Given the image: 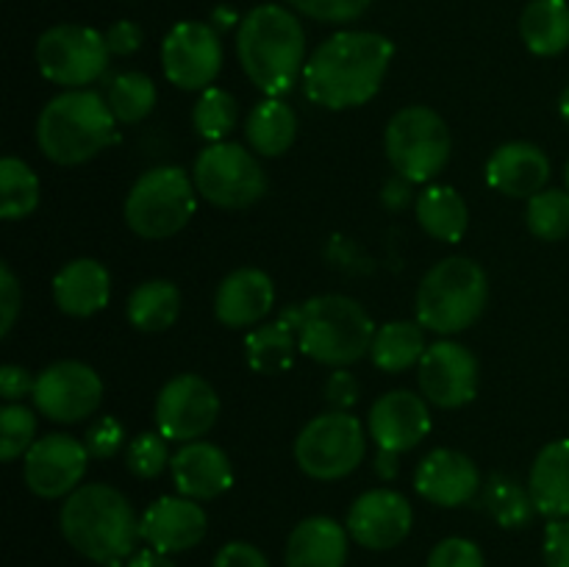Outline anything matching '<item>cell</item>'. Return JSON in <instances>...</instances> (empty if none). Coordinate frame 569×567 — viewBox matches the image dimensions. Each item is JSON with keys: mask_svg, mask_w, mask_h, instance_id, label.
I'll use <instances>...</instances> for the list:
<instances>
[{"mask_svg": "<svg viewBox=\"0 0 569 567\" xmlns=\"http://www.w3.org/2000/svg\"><path fill=\"white\" fill-rule=\"evenodd\" d=\"M211 567H270L264 550L256 548L253 543H244V539H233V543L222 545L214 556V565Z\"/></svg>", "mask_w": 569, "mask_h": 567, "instance_id": "44", "label": "cell"}, {"mask_svg": "<svg viewBox=\"0 0 569 567\" xmlns=\"http://www.w3.org/2000/svg\"><path fill=\"white\" fill-rule=\"evenodd\" d=\"M172 481L178 495L192 500H214L233 484L231 459L214 442H183L170 459Z\"/></svg>", "mask_w": 569, "mask_h": 567, "instance_id": "21", "label": "cell"}, {"mask_svg": "<svg viewBox=\"0 0 569 567\" xmlns=\"http://www.w3.org/2000/svg\"><path fill=\"white\" fill-rule=\"evenodd\" d=\"M198 206V187L181 167H153L133 181L126 222L142 239H167L187 228Z\"/></svg>", "mask_w": 569, "mask_h": 567, "instance_id": "7", "label": "cell"}, {"mask_svg": "<svg viewBox=\"0 0 569 567\" xmlns=\"http://www.w3.org/2000/svg\"><path fill=\"white\" fill-rule=\"evenodd\" d=\"M181 315V292L167 278L139 284L126 306V317L137 331L159 334L167 331Z\"/></svg>", "mask_w": 569, "mask_h": 567, "instance_id": "30", "label": "cell"}, {"mask_svg": "<svg viewBox=\"0 0 569 567\" xmlns=\"http://www.w3.org/2000/svg\"><path fill=\"white\" fill-rule=\"evenodd\" d=\"M295 350H300L298 337L281 317L276 322L256 326L244 337V359H248L250 370L261 372V376H276V372L289 370L295 361Z\"/></svg>", "mask_w": 569, "mask_h": 567, "instance_id": "32", "label": "cell"}, {"mask_svg": "<svg viewBox=\"0 0 569 567\" xmlns=\"http://www.w3.org/2000/svg\"><path fill=\"white\" fill-rule=\"evenodd\" d=\"M565 181H567V192H569V161H567V170H565Z\"/></svg>", "mask_w": 569, "mask_h": 567, "instance_id": "53", "label": "cell"}, {"mask_svg": "<svg viewBox=\"0 0 569 567\" xmlns=\"http://www.w3.org/2000/svg\"><path fill=\"white\" fill-rule=\"evenodd\" d=\"M400 454H389V450H378L376 456V472L381 478H387V481H392L395 476H398V459Z\"/></svg>", "mask_w": 569, "mask_h": 567, "instance_id": "51", "label": "cell"}, {"mask_svg": "<svg viewBox=\"0 0 569 567\" xmlns=\"http://www.w3.org/2000/svg\"><path fill=\"white\" fill-rule=\"evenodd\" d=\"M326 400L331 409L348 411L359 400V381L353 378V372L337 367L326 381Z\"/></svg>", "mask_w": 569, "mask_h": 567, "instance_id": "45", "label": "cell"}, {"mask_svg": "<svg viewBox=\"0 0 569 567\" xmlns=\"http://www.w3.org/2000/svg\"><path fill=\"white\" fill-rule=\"evenodd\" d=\"M111 276L98 259H72L56 272L53 300L64 315L92 317L109 306Z\"/></svg>", "mask_w": 569, "mask_h": 567, "instance_id": "24", "label": "cell"}, {"mask_svg": "<svg viewBox=\"0 0 569 567\" xmlns=\"http://www.w3.org/2000/svg\"><path fill=\"white\" fill-rule=\"evenodd\" d=\"M298 337L300 354L328 367H348L370 354L376 326L359 300L348 295H315L281 311Z\"/></svg>", "mask_w": 569, "mask_h": 567, "instance_id": "4", "label": "cell"}, {"mask_svg": "<svg viewBox=\"0 0 569 567\" xmlns=\"http://www.w3.org/2000/svg\"><path fill=\"white\" fill-rule=\"evenodd\" d=\"M114 111L94 89L56 94L37 120V145L56 165H83L114 142Z\"/></svg>", "mask_w": 569, "mask_h": 567, "instance_id": "5", "label": "cell"}, {"mask_svg": "<svg viewBox=\"0 0 569 567\" xmlns=\"http://www.w3.org/2000/svg\"><path fill=\"white\" fill-rule=\"evenodd\" d=\"M372 0H289L295 11L311 17L317 22H353L370 9Z\"/></svg>", "mask_w": 569, "mask_h": 567, "instance_id": "40", "label": "cell"}, {"mask_svg": "<svg viewBox=\"0 0 569 567\" xmlns=\"http://www.w3.org/2000/svg\"><path fill=\"white\" fill-rule=\"evenodd\" d=\"M192 181L200 198L220 209H248L267 192L259 159L239 142H214L200 150Z\"/></svg>", "mask_w": 569, "mask_h": 567, "instance_id": "10", "label": "cell"}, {"mask_svg": "<svg viewBox=\"0 0 569 567\" xmlns=\"http://www.w3.org/2000/svg\"><path fill=\"white\" fill-rule=\"evenodd\" d=\"M209 517H206L200 500L183 498V495H164L153 500L139 517V534L148 548L161 554H183L194 545L203 543Z\"/></svg>", "mask_w": 569, "mask_h": 567, "instance_id": "19", "label": "cell"}, {"mask_svg": "<svg viewBox=\"0 0 569 567\" xmlns=\"http://www.w3.org/2000/svg\"><path fill=\"white\" fill-rule=\"evenodd\" d=\"M237 56L244 76L267 98H281L306 70V31L298 17L278 3H261L239 22Z\"/></svg>", "mask_w": 569, "mask_h": 567, "instance_id": "3", "label": "cell"}, {"mask_svg": "<svg viewBox=\"0 0 569 567\" xmlns=\"http://www.w3.org/2000/svg\"><path fill=\"white\" fill-rule=\"evenodd\" d=\"M39 206V178L17 156L0 161V217L22 220Z\"/></svg>", "mask_w": 569, "mask_h": 567, "instance_id": "34", "label": "cell"}, {"mask_svg": "<svg viewBox=\"0 0 569 567\" xmlns=\"http://www.w3.org/2000/svg\"><path fill=\"white\" fill-rule=\"evenodd\" d=\"M31 398L39 415L61 426H72L98 411L103 400V381L83 361L61 359L39 372Z\"/></svg>", "mask_w": 569, "mask_h": 567, "instance_id": "13", "label": "cell"}, {"mask_svg": "<svg viewBox=\"0 0 569 567\" xmlns=\"http://www.w3.org/2000/svg\"><path fill=\"white\" fill-rule=\"evenodd\" d=\"M126 567H178V565L170 559V554H161V550L156 548H142L126 561Z\"/></svg>", "mask_w": 569, "mask_h": 567, "instance_id": "49", "label": "cell"}, {"mask_svg": "<svg viewBox=\"0 0 569 567\" xmlns=\"http://www.w3.org/2000/svg\"><path fill=\"white\" fill-rule=\"evenodd\" d=\"M239 122V103L228 89L209 87L200 92L198 103L192 109V126L198 137L206 142H226L228 133L237 128Z\"/></svg>", "mask_w": 569, "mask_h": 567, "instance_id": "36", "label": "cell"}, {"mask_svg": "<svg viewBox=\"0 0 569 567\" xmlns=\"http://www.w3.org/2000/svg\"><path fill=\"white\" fill-rule=\"evenodd\" d=\"M387 159L400 178L426 183L445 170L450 159V131L442 115L428 106H406L389 120Z\"/></svg>", "mask_w": 569, "mask_h": 567, "instance_id": "8", "label": "cell"}, {"mask_svg": "<svg viewBox=\"0 0 569 567\" xmlns=\"http://www.w3.org/2000/svg\"><path fill=\"white\" fill-rule=\"evenodd\" d=\"M417 222L437 242H459L470 226V209L459 189L431 183L417 195Z\"/></svg>", "mask_w": 569, "mask_h": 567, "instance_id": "27", "label": "cell"}, {"mask_svg": "<svg viewBox=\"0 0 569 567\" xmlns=\"http://www.w3.org/2000/svg\"><path fill=\"white\" fill-rule=\"evenodd\" d=\"M559 111H561V117H565V122L569 126V87L565 89V92H561V98H559Z\"/></svg>", "mask_w": 569, "mask_h": 567, "instance_id": "52", "label": "cell"}, {"mask_svg": "<svg viewBox=\"0 0 569 567\" xmlns=\"http://www.w3.org/2000/svg\"><path fill=\"white\" fill-rule=\"evenodd\" d=\"M33 387H37V378L20 365H3L0 367V398L6 404H17L26 395H33Z\"/></svg>", "mask_w": 569, "mask_h": 567, "instance_id": "47", "label": "cell"}, {"mask_svg": "<svg viewBox=\"0 0 569 567\" xmlns=\"http://www.w3.org/2000/svg\"><path fill=\"white\" fill-rule=\"evenodd\" d=\"M220 398L206 378L194 372L170 378L156 398V426L172 442H194L214 428Z\"/></svg>", "mask_w": 569, "mask_h": 567, "instance_id": "14", "label": "cell"}, {"mask_svg": "<svg viewBox=\"0 0 569 567\" xmlns=\"http://www.w3.org/2000/svg\"><path fill=\"white\" fill-rule=\"evenodd\" d=\"M348 543V526H339L333 517H306L287 539V567H345Z\"/></svg>", "mask_w": 569, "mask_h": 567, "instance_id": "25", "label": "cell"}, {"mask_svg": "<svg viewBox=\"0 0 569 567\" xmlns=\"http://www.w3.org/2000/svg\"><path fill=\"white\" fill-rule=\"evenodd\" d=\"M106 100H109L117 122L133 126V122H142L156 109L159 92H156L153 78L137 70H126L111 78Z\"/></svg>", "mask_w": 569, "mask_h": 567, "instance_id": "33", "label": "cell"}, {"mask_svg": "<svg viewBox=\"0 0 569 567\" xmlns=\"http://www.w3.org/2000/svg\"><path fill=\"white\" fill-rule=\"evenodd\" d=\"M395 44L376 31H339L320 42L306 61L303 92L322 109L365 106L381 89Z\"/></svg>", "mask_w": 569, "mask_h": 567, "instance_id": "1", "label": "cell"}, {"mask_svg": "<svg viewBox=\"0 0 569 567\" xmlns=\"http://www.w3.org/2000/svg\"><path fill=\"white\" fill-rule=\"evenodd\" d=\"M367 431L376 439L378 450L406 454L417 448L431 431V411L426 398L409 389H392L381 395L367 417Z\"/></svg>", "mask_w": 569, "mask_h": 567, "instance_id": "18", "label": "cell"}, {"mask_svg": "<svg viewBox=\"0 0 569 567\" xmlns=\"http://www.w3.org/2000/svg\"><path fill=\"white\" fill-rule=\"evenodd\" d=\"M83 442H87V450L92 459H111L126 445V428H122V422L117 417H98L87 428V439Z\"/></svg>", "mask_w": 569, "mask_h": 567, "instance_id": "42", "label": "cell"}, {"mask_svg": "<svg viewBox=\"0 0 569 567\" xmlns=\"http://www.w3.org/2000/svg\"><path fill=\"white\" fill-rule=\"evenodd\" d=\"M520 37L533 56H559L569 48L567 0H531L522 9Z\"/></svg>", "mask_w": 569, "mask_h": 567, "instance_id": "29", "label": "cell"}, {"mask_svg": "<svg viewBox=\"0 0 569 567\" xmlns=\"http://www.w3.org/2000/svg\"><path fill=\"white\" fill-rule=\"evenodd\" d=\"M59 528L83 559L103 567H120L131 559L142 539L131 500L109 484H83L67 495Z\"/></svg>", "mask_w": 569, "mask_h": 567, "instance_id": "2", "label": "cell"}, {"mask_svg": "<svg viewBox=\"0 0 569 567\" xmlns=\"http://www.w3.org/2000/svg\"><path fill=\"white\" fill-rule=\"evenodd\" d=\"M428 350L426 334L417 320H392L381 326L372 337L370 359L383 372H403L420 365Z\"/></svg>", "mask_w": 569, "mask_h": 567, "instance_id": "31", "label": "cell"}, {"mask_svg": "<svg viewBox=\"0 0 569 567\" xmlns=\"http://www.w3.org/2000/svg\"><path fill=\"white\" fill-rule=\"evenodd\" d=\"M37 442V415L22 404H6L0 409V459L14 461Z\"/></svg>", "mask_w": 569, "mask_h": 567, "instance_id": "38", "label": "cell"}, {"mask_svg": "<svg viewBox=\"0 0 569 567\" xmlns=\"http://www.w3.org/2000/svg\"><path fill=\"white\" fill-rule=\"evenodd\" d=\"M426 567H487V559L472 539L448 537L433 545Z\"/></svg>", "mask_w": 569, "mask_h": 567, "instance_id": "41", "label": "cell"}, {"mask_svg": "<svg viewBox=\"0 0 569 567\" xmlns=\"http://www.w3.org/2000/svg\"><path fill=\"white\" fill-rule=\"evenodd\" d=\"M109 44L89 26H53L39 37L37 67L50 83L64 89H87L109 67Z\"/></svg>", "mask_w": 569, "mask_h": 567, "instance_id": "11", "label": "cell"}, {"mask_svg": "<svg viewBox=\"0 0 569 567\" xmlns=\"http://www.w3.org/2000/svg\"><path fill=\"white\" fill-rule=\"evenodd\" d=\"M89 467L87 442L70 434H48L37 439L22 456V478L33 495L44 500L76 493Z\"/></svg>", "mask_w": 569, "mask_h": 567, "instance_id": "15", "label": "cell"}, {"mask_svg": "<svg viewBox=\"0 0 569 567\" xmlns=\"http://www.w3.org/2000/svg\"><path fill=\"white\" fill-rule=\"evenodd\" d=\"M22 306V289L17 284L11 267L0 265V337H9L11 328H14L17 315H20Z\"/></svg>", "mask_w": 569, "mask_h": 567, "instance_id": "43", "label": "cell"}, {"mask_svg": "<svg viewBox=\"0 0 569 567\" xmlns=\"http://www.w3.org/2000/svg\"><path fill=\"white\" fill-rule=\"evenodd\" d=\"M106 44L114 56H131L142 48V28L133 20H117L114 26H109V31L103 33Z\"/></svg>", "mask_w": 569, "mask_h": 567, "instance_id": "48", "label": "cell"}, {"mask_svg": "<svg viewBox=\"0 0 569 567\" xmlns=\"http://www.w3.org/2000/svg\"><path fill=\"white\" fill-rule=\"evenodd\" d=\"M161 67L167 81L183 92H203L222 70V39L209 22L183 20L161 42Z\"/></svg>", "mask_w": 569, "mask_h": 567, "instance_id": "12", "label": "cell"}, {"mask_svg": "<svg viewBox=\"0 0 569 567\" xmlns=\"http://www.w3.org/2000/svg\"><path fill=\"white\" fill-rule=\"evenodd\" d=\"M383 200H387L392 209H398V206H406L411 200V181H406V178H395L392 183L387 187V195H383Z\"/></svg>", "mask_w": 569, "mask_h": 567, "instance_id": "50", "label": "cell"}, {"mask_svg": "<svg viewBox=\"0 0 569 567\" xmlns=\"http://www.w3.org/2000/svg\"><path fill=\"white\" fill-rule=\"evenodd\" d=\"M489 278L478 261L450 256L437 261L417 287V322L433 334H461L483 315Z\"/></svg>", "mask_w": 569, "mask_h": 567, "instance_id": "6", "label": "cell"}, {"mask_svg": "<svg viewBox=\"0 0 569 567\" xmlns=\"http://www.w3.org/2000/svg\"><path fill=\"white\" fill-rule=\"evenodd\" d=\"M422 395L439 409H459L478 392V359L467 345L439 339L428 345L417 365Z\"/></svg>", "mask_w": 569, "mask_h": 567, "instance_id": "16", "label": "cell"}, {"mask_svg": "<svg viewBox=\"0 0 569 567\" xmlns=\"http://www.w3.org/2000/svg\"><path fill=\"white\" fill-rule=\"evenodd\" d=\"M276 304L272 278L259 267H239L222 278L214 295V317L226 328L259 326Z\"/></svg>", "mask_w": 569, "mask_h": 567, "instance_id": "22", "label": "cell"}, {"mask_svg": "<svg viewBox=\"0 0 569 567\" xmlns=\"http://www.w3.org/2000/svg\"><path fill=\"white\" fill-rule=\"evenodd\" d=\"M528 489L539 515L548 520L569 517V439H553L539 450Z\"/></svg>", "mask_w": 569, "mask_h": 567, "instance_id": "26", "label": "cell"}, {"mask_svg": "<svg viewBox=\"0 0 569 567\" xmlns=\"http://www.w3.org/2000/svg\"><path fill=\"white\" fill-rule=\"evenodd\" d=\"M542 550L545 567H569V517L548 523Z\"/></svg>", "mask_w": 569, "mask_h": 567, "instance_id": "46", "label": "cell"}, {"mask_svg": "<svg viewBox=\"0 0 569 567\" xmlns=\"http://www.w3.org/2000/svg\"><path fill=\"white\" fill-rule=\"evenodd\" d=\"M487 509L503 528H526L533 520V515H537L531 489H526L511 476H503V472L489 478Z\"/></svg>", "mask_w": 569, "mask_h": 567, "instance_id": "35", "label": "cell"}, {"mask_svg": "<svg viewBox=\"0 0 569 567\" xmlns=\"http://www.w3.org/2000/svg\"><path fill=\"white\" fill-rule=\"evenodd\" d=\"M415 489L428 504L456 509L476 498L481 489V472H478L476 461L461 450L433 448L417 465Z\"/></svg>", "mask_w": 569, "mask_h": 567, "instance_id": "20", "label": "cell"}, {"mask_svg": "<svg viewBox=\"0 0 569 567\" xmlns=\"http://www.w3.org/2000/svg\"><path fill=\"white\" fill-rule=\"evenodd\" d=\"M170 439L161 431H142L131 439L126 450V467L137 478H156L170 467Z\"/></svg>", "mask_w": 569, "mask_h": 567, "instance_id": "39", "label": "cell"}, {"mask_svg": "<svg viewBox=\"0 0 569 567\" xmlns=\"http://www.w3.org/2000/svg\"><path fill=\"white\" fill-rule=\"evenodd\" d=\"M415 526V511L406 495L395 489H370L359 495L348 511L350 539L367 550H392Z\"/></svg>", "mask_w": 569, "mask_h": 567, "instance_id": "17", "label": "cell"}, {"mask_svg": "<svg viewBox=\"0 0 569 567\" xmlns=\"http://www.w3.org/2000/svg\"><path fill=\"white\" fill-rule=\"evenodd\" d=\"M550 181V159L533 142H506L489 156L487 183L509 198H533Z\"/></svg>", "mask_w": 569, "mask_h": 567, "instance_id": "23", "label": "cell"}, {"mask_svg": "<svg viewBox=\"0 0 569 567\" xmlns=\"http://www.w3.org/2000/svg\"><path fill=\"white\" fill-rule=\"evenodd\" d=\"M365 426L350 411H326L306 422L295 439V459L300 470L317 481H337L350 476L365 461Z\"/></svg>", "mask_w": 569, "mask_h": 567, "instance_id": "9", "label": "cell"}, {"mask_svg": "<svg viewBox=\"0 0 569 567\" xmlns=\"http://www.w3.org/2000/svg\"><path fill=\"white\" fill-rule=\"evenodd\" d=\"M526 226L542 242H559L569 233V192L567 189H542L528 198Z\"/></svg>", "mask_w": 569, "mask_h": 567, "instance_id": "37", "label": "cell"}, {"mask_svg": "<svg viewBox=\"0 0 569 567\" xmlns=\"http://www.w3.org/2000/svg\"><path fill=\"white\" fill-rule=\"evenodd\" d=\"M298 137V117L292 106L278 98H264L253 106V111L244 120V139L259 156L276 159L287 153Z\"/></svg>", "mask_w": 569, "mask_h": 567, "instance_id": "28", "label": "cell"}]
</instances>
